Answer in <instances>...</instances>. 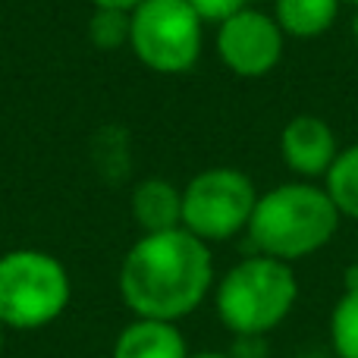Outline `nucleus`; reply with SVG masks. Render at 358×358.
I'll list each match as a JSON object with an SVG mask.
<instances>
[{
	"label": "nucleus",
	"mask_w": 358,
	"mask_h": 358,
	"mask_svg": "<svg viewBox=\"0 0 358 358\" xmlns=\"http://www.w3.org/2000/svg\"><path fill=\"white\" fill-rule=\"evenodd\" d=\"M217 57L220 63L239 79H261V76L273 73L277 63L283 60L286 35L277 25V19L267 13L239 10L236 16L223 19L217 25Z\"/></svg>",
	"instance_id": "nucleus-7"
},
{
	"label": "nucleus",
	"mask_w": 358,
	"mask_h": 358,
	"mask_svg": "<svg viewBox=\"0 0 358 358\" xmlns=\"http://www.w3.org/2000/svg\"><path fill=\"white\" fill-rule=\"evenodd\" d=\"M330 343L336 358H358V267L346 271L343 296L330 311Z\"/></svg>",
	"instance_id": "nucleus-12"
},
{
	"label": "nucleus",
	"mask_w": 358,
	"mask_h": 358,
	"mask_svg": "<svg viewBox=\"0 0 358 358\" xmlns=\"http://www.w3.org/2000/svg\"><path fill=\"white\" fill-rule=\"evenodd\" d=\"M296 302L299 277L292 264L258 252L236 261L214 283L217 317L239 340H264L292 315Z\"/></svg>",
	"instance_id": "nucleus-3"
},
{
	"label": "nucleus",
	"mask_w": 358,
	"mask_h": 358,
	"mask_svg": "<svg viewBox=\"0 0 358 358\" xmlns=\"http://www.w3.org/2000/svg\"><path fill=\"white\" fill-rule=\"evenodd\" d=\"M340 220V210L324 185L296 179L261 192L245 233L258 255L292 264L321 252L336 236Z\"/></svg>",
	"instance_id": "nucleus-2"
},
{
	"label": "nucleus",
	"mask_w": 358,
	"mask_h": 358,
	"mask_svg": "<svg viewBox=\"0 0 358 358\" xmlns=\"http://www.w3.org/2000/svg\"><path fill=\"white\" fill-rule=\"evenodd\" d=\"M94 3V10H126V13H132L142 0H92Z\"/></svg>",
	"instance_id": "nucleus-16"
},
{
	"label": "nucleus",
	"mask_w": 358,
	"mask_h": 358,
	"mask_svg": "<svg viewBox=\"0 0 358 358\" xmlns=\"http://www.w3.org/2000/svg\"><path fill=\"white\" fill-rule=\"evenodd\" d=\"M343 3H355L358 6V0H343Z\"/></svg>",
	"instance_id": "nucleus-20"
},
{
	"label": "nucleus",
	"mask_w": 358,
	"mask_h": 358,
	"mask_svg": "<svg viewBox=\"0 0 358 358\" xmlns=\"http://www.w3.org/2000/svg\"><path fill=\"white\" fill-rule=\"evenodd\" d=\"M129 22L132 13L126 10H94L88 19V38L98 50L129 48Z\"/></svg>",
	"instance_id": "nucleus-14"
},
{
	"label": "nucleus",
	"mask_w": 358,
	"mask_h": 358,
	"mask_svg": "<svg viewBox=\"0 0 358 358\" xmlns=\"http://www.w3.org/2000/svg\"><path fill=\"white\" fill-rule=\"evenodd\" d=\"M73 299V280L60 258L41 248L0 255V324L6 330H41Z\"/></svg>",
	"instance_id": "nucleus-4"
},
{
	"label": "nucleus",
	"mask_w": 358,
	"mask_h": 358,
	"mask_svg": "<svg viewBox=\"0 0 358 358\" xmlns=\"http://www.w3.org/2000/svg\"><path fill=\"white\" fill-rule=\"evenodd\" d=\"M343 0H273V19L292 38H317L336 22Z\"/></svg>",
	"instance_id": "nucleus-11"
},
{
	"label": "nucleus",
	"mask_w": 358,
	"mask_h": 358,
	"mask_svg": "<svg viewBox=\"0 0 358 358\" xmlns=\"http://www.w3.org/2000/svg\"><path fill=\"white\" fill-rule=\"evenodd\" d=\"M117 289L132 317L179 324L214 289V255L182 227L142 233L123 255Z\"/></svg>",
	"instance_id": "nucleus-1"
},
{
	"label": "nucleus",
	"mask_w": 358,
	"mask_h": 358,
	"mask_svg": "<svg viewBox=\"0 0 358 358\" xmlns=\"http://www.w3.org/2000/svg\"><path fill=\"white\" fill-rule=\"evenodd\" d=\"M280 155L292 173L311 182L317 176H327L330 164L340 155V145H336V136L327 120L315 117V113H299L280 132Z\"/></svg>",
	"instance_id": "nucleus-8"
},
{
	"label": "nucleus",
	"mask_w": 358,
	"mask_h": 358,
	"mask_svg": "<svg viewBox=\"0 0 358 358\" xmlns=\"http://www.w3.org/2000/svg\"><path fill=\"white\" fill-rule=\"evenodd\" d=\"M189 358H236V355H229V352H192Z\"/></svg>",
	"instance_id": "nucleus-17"
},
{
	"label": "nucleus",
	"mask_w": 358,
	"mask_h": 358,
	"mask_svg": "<svg viewBox=\"0 0 358 358\" xmlns=\"http://www.w3.org/2000/svg\"><path fill=\"white\" fill-rule=\"evenodd\" d=\"M324 189H327L330 201L336 204L340 217L358 220V145L340 148L336 161L330 164L327 176H324Z\"/></svg>",
	"instance_id": "nucleus-13"
},
{
	"label": "nucleus",
	"mask_w": 358,
	"mask_h": 358,
	"mask_svg": "<svg viewBox=\"0 0 358 358\" xmlns=\"http://www.w3.org/2000/svg\"><path fill=\"white\" fill-rule=\"evenodd\" d=\"M3 346H6V327L0 324V352H3Z\"/></svg>",
	"instance_id": "nucleus-18"
},
{
	"label": "nucleus",
	"mask_w": 358,
	"mask_h": 358,
	"mask_svg": "<svg viewBox=\"0 0 358 358\" xmlns=\"http://www.w3.org/2000/svg\"><path fill=\"white\" fill-rule=\"evenodd\" d=\"M185 3H189L192 10L204 19V22H217V25H220L223 19L236 16L239 10H248V6H252V0H185Z\"/></svg>",
	"instance_id": "nucleus-15"
},
{
	"label": "nucleus",
	"mask_w": 358,
	"mask_h": 358,
	"mask_svg": "<svg viewBox=\"0 0 358 358\" xmlns=\"http://www.w3.org/2000/svg\"><path fill=\"white\" fill-rule=\"evenodd\" d=\"M261 192L236 167H208L182 185V229L201 242H227L245 233Z\"/></svg>",
	"instance_id": "nucleus-6"
},
{
	"label": "nucleus",
	"mask_w": 358,
	"mask_h": 358,
	"mask_svg": "<svg viewBox=\"0 0 358 358\" xmlns=\"http://www.w3.org/2000/svg\"><path fill=\"white\" fill-rule=\"evenodd\" d=\"M189 346L179 324L132 317L120 330L110 358H189Z\"/></svg>",
	"instance_id": "nucleus-9"
},
{
	"label": "nucleus",
	"mask_w": 358,
	"mask_h": 358,
	"mask_svg": "<svg viewBox=\"0 0 358 358\" xmlns=\"http://www.w3.org/2000/svg\"><path fill=\"white\" fill-rule=\"evenodd\" d=\"M352 35L358 38V13H355V19H352Z\"/></svg>",
	"instance_id": "nucleus-19"
},
{
	"label": "nucleus",
	"mask_w": 358,
	"mask_h": 358,
	"mask_svg": "<svg viewBox=\"0 0 358 358\" xmlns=\"http://www.w3.org/2000/svg\"><path fill=\"white\" fill-rule=\"evenodd\" d=\"M252 3H264V0H252Z\"/></svg>",
	"instance_id": "nucleus-21"
},
{
	"label": "nucleus",
	"mask_w": 358,
	"mask_h": 358,
	"mask_svg": "<svg viewBox=\"0 0 358 358\" xmlns=\"http://www.w3.org/2000/svg\"><path fill=\"white\" fill-rule=\"evenodd\" d=\"M129 48L151 73H189L204 48V19L185 0H142L132 10Z\"/></svg>",
	"instance_id": "nucleus-5"
},
{
	"label": "nucleus",
	"mask_w": 358,
	"mask_h": 358,
	"mask_svg": "<svg viewBox=\"0 0 358 358\" xmlns=\"http://www.w3.org/2000/svg\"><path fill=\"white\" fill-rule=\"evenodd\" d=\"M132 217L142 233H167L182 227V189L164 176H148L132 189Z\"/></svg>",
	"instance_id": "nucleus-10"
}]
</instances>
